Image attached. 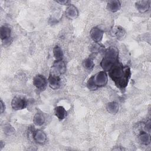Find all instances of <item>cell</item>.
I'll list each match as a JSON object with an SVG mask.
<instances>
[{
	"label": "cell",
	"mask_w": 151,
	"mask_h": 151,
	"mask_svg": "<svg viewBox=\"0 0 151 151\" xmlns=\"http://www.w3.org/2000/svg\"><path fill=\"white\" fill-rule=\"evenodd\" d=\"M54 113L55 116L60 120L64 119L67 114V111L64 107L58 106L55 107Z\"/></svg>",
	"instance_id": "cell-15"
},
{
	"label": "cell",
	"mask_w": 151,
	"mask_h": 151,
	"mask_svg": "<svg viewBox=\"0 0 151 151\" xmlns=\"http://www.w3.org/2000/svg\"><path fill=\"white\" fill-rule=\"evenodd\" d=\"M32 136L34 141L40 145L44 144L47 140V135L42 130H35L33 132Z\"/></svg>",
	"instance_id": "cell-6"
},
{
	"label": "cell",
	"mask_w": 151,
	"mask_h": 151,
	"mask_svg": "<svg viewBox=\"0 0 151 151\" xmlns=\"http://www.w3.org/2000/svg\"><path fill=\"white\" fill-rule=\"evenodd\" d=\"M49 22H50V24H57V21L55 19V18H52L51 19H50Z\"/></svg>",
	"instance_id": "cell-25"
},
{
	"label": "cell",
	"mask_w": 151,
	"mask_h": 151,
	"mask_svg": "<svg viewBox=\"0 0 151 151\" xmlns=\"http://www.w3.org/2000/svg\"><path fill=\"white\" fill-rule=\"evenodd\" d=\"M103 34V31L97 27L93 28L90 32L91 38L96 42H99L101 41Z\"/></svg>",
	"instance_id": "cell-8"
},
{
	"label": "cell",
	"mask_w": 151,
	"mask_h": 151,
	"mask_svg": "<svg viewBox=\"0 0 151 151\" xmlns=\"http://www.w3.org/2000/svg\"><path fill=\"white\" fill-rule=\"evenodd\" d=\"M121 8V4L119 1L112 0L109 1L107 4V9L112 12H116L118 11Z\"/></svg>",
	"instance_id": "cell-13"
},
{
	"label": "cell",
	"mask_w": 151,
	"mask_h": 151,
	"mask_svg": "<svg viewBox=\"0 0 151 151\" xmlns=\"http://www.w3.org/2000/svg\"><path fill=\"white\" fill-rule=\"evenodd\" d=\"M139 140L144 145H148L150 143V134L147 132L141 130L139 132Z\"/></svg>",
	"instance_id": "cell-14"
},
{
	"label": "cell",
	"mask_w": 151,
	"mask_h": 151,
	"mask_svg": "<svg viewBox=\"0 0 151 151\" xmlns=\"http://www.w3.org/2000/svg\"><path fill=\"white\" fill-rule=\"evenodd\" d=\"M4 133L8 135H11L15 133L14 128L11 124H9L5 125L4 127Z\"/></svg>",
	"instance_id": "cell-21"
},
{
	"label": "cell",
	"mask_w": 151,
	"mask_h": 151,
	"mask_svg": "<svg viewBox=\"0 0 151 151\" xmlns=\"http://www.w3.org/2000/svg\"><path fill=\"white\" fill-rule=\"evenodd\" d=\"M45 121L44 116L41 113H37L33 118V122L35 125L37 126H42Z\"/></svg>",
	"instance_id": "cell-17"
},
{
	"label": "cell",
	"mask_w": 151,
	"mask_h": 151,
	"mask_svg": "<svg viewBox=\"0 0 151 151\" xmlns=\"http://www.w3.org/2000/svg\"><path fill=\"white\" fill-rule=\"evenodd\" d=\"M111 33L113 35L116 37L117 38H120L124 37L126 32L122 27L116 26L111 29Z\"/></svg>",
	"instance_id": "cell-18"
},
{
	"label": "cell",
	"mask_w": 151,
	"mask_h": 151,
	"mask_svg": "<svg viewBox=\"0 0 151 151\" xmlns=\"http://www.w3.org/2000/svg\"><path fill=\"white\" fill-rule=\"evenodd\" d=\"M83 65L84 66V67L88 70H92L94 66V63L93 62V60L92 58H88L87 59H86L85 60H84L83 63Z\"/></svg>",
	"instance_id": "cell-20"
},
{
	"label": "cell",
	"mask_w": 151,
	"mask_h": 151,
	"mask_svg": "<svg viewBox=\"0 0 151 151\" xmlns=\"http://www.w3.org/2000/svg\"><path fill=\"white\" fill-rule=\"evenodd\" d=\"M48 84L50 87L54 90L58 88L60 86V77H57L50 74V76L48 78Z\"/></svg>",
	"instance_id": "cell-12"
},
{
	"label": "cell",
	"mask_w": 151,
	"mask_h": 151,
	"mask_svg": "<svg viewBox=\"0 0 151 151\" xmlns=\"http://www.w3.org/2000/svg\"><path fill=\"white\" fill-rule=\"evenodd\" d=\"M119 51L114 47H110L104 52V56L101 61L100 65L104 71H109L113 65L118 62Z\"/></svg>",
	"instance_id": "cell-2"
},
{
	"label": "cell",
	"mask_w": 151,
	"mask_h": 151,
	"mask_svg": "<svg viewBox=\"0 0 151 151\" xmlns=\"http://www.w3.org/2000/svg\"><path fill=\"white\" fill-rule=\"evenodd\" d=\"M57 3L60 4H61V5H69L70 3V1H67V0H64V1H56Z\"/></svg>",
	"instance_id": "cell-23"
},
{
	"label": "cell",
	"mask_w": 151,
	"mask_h": 151,
	"mask_svg": "<svg viewBox=\"0 0 151 151\" xmlns=\"http://www.w3.org/2000/svg\"><path fill=\"white\" fill-rule=\"evenodd\" d=\"M109 72L110 77L119 88L123 89L127 86L131 74L128 66H124L118 61Z\"/></svg>",
	"instance_id": "cell-1"
},
{
	"label": "cell",
	"mask_w": 151,
	"mask_h": 151,
	"mask_svg": "<svg viewBox=\"0 0 151 151\" xmlns=\"http://www.w3.org/2000/svg\"><path fill=\"white\" fill-rule=\"evenodd\" d=\"M33 84L37 88H43L47 84V80L42 75H36L33 78Z\"/></svg>",
	"instance_id": "cell-9"
},
{
	"label": "cell",
	"mask_w": 151,
	"mask_h": 151,
	"mask_svg": "<svg viewBox=\"0 0 151 151\" xmlns=\"http://www.w3.org/2000/svg\"><path fill=\"white\" fill-rule=\"evenodd\" d=\"M150 3V1H139L136 2L135 6L138 11L145 13L149 10Z\"/></svg>",
	"instance_id": "cell-10"
},
{
	"label": "cell",
	"mask_w": 151,
	"mask_h": 151,
	"mask_svg": "<svg viewBox=\"0 0 151 151\" xmlns=\"http://www.w3.org/2000/svg\"><path fill=\"white\" fill-rule=\"evenodd\" d=\"M27 106V101L23 97L15 96L11 101V106L15 110H19L24 109Z\"/></svg>",
	"instance_id": "cell-5"
},
{
	"label": "cell",
	"mask_w": 151,
	"mask_h": 151,
	"mask_svg": "<svg viewBox=\"0 0 151 151\" xmlns=\"http://www.w3.org/2000/svg\"><path fill=\"white\" fill-rule=\"evenodd\" d=\"M106 109L111 114H116L119 109V105L115 101H111L107 104Z\"/></svg>",
	"instance_id": "cell-16"
},
{
	"label": "cell",
	"mask_w": 151,
	"mask_h": 151,
	"mask_svg": "<svg viewBox=\"0 0 151 151\" xmlns=\"http://www.w3.org/2000/svg\"><path fill=\"white\" fill-rule=\"evenodd\" d=\"M65 71L66 66L64 61L62 60H55L51 67L50 74L57 77H60L61 75L64 74Z\"/></svg>",
	"instance_id": "cell-4"
},
{
	"label": "cell",
	"mask_w": 151,
	"mask_h": 151,
	"mask_svg": "<svg viewBox=\"0 0 151 151\" xmlns=\"http://www.w3.org/2000/svg\"><path fill=\"white\" fill-rule=\"evenodd\" d=\"M65 14L67 18L73 19L78 17V11L76 6L73 4H70L65 11Z\"/></svg>",
	"instance_id": "cell-7"
},
{
	"label": "cell",
	"mask_w": 151,
	"mask_h": 151,
	"mask_svg": "<svg viewBox=\"0 0 151 151\" xmlns=\"http://www.w3.org/2000/svg\"><path fill=\"white\" fill-rule=\"evenodd\" d=\"M52 51H53L54 57L56 60H61L63 59V52L61 48L59 46L55 45Z\"/></svg>",
	"instance_id": "cell-19"
},
{
	"label": "cell",
	"mask_w": 151,
	"mask_h": 151,
	"mask_svg": "<svg viewBox=\"0 0 151 151\" xmlns=\"http://www.w3.org/2000/svg\"><path fill=\"white\" fill-rule=\"evenodd\" d=\"M103 48V47L102 45H101L100 44H99L97 43H96L91 47V51L93 53H97V52L101 51L102 50Z\"/></svg>",
	"instance_id": "cell-22"
},
{
	"label": "cell",
	"mask_w": 151,
	"mask_h": 151,
	"mask_svg": "<svg viewBox=\"0 0 151 151\" xmlns=\"http://www.w3.org/2000/svg\"><path fill=\"white\" fill-rule=\"evenodd\" d=\"M11 28L6 25H3L0 28V37L3 41H7L11 37Z\"/></svg>",
	"instance_id": "cell-11"
},
{
	"label": "cell",
	"mask_w": 151,
	"mask_h": 151,
	"mask_svg": "<svg viewBox=\"0 0 151 151\" xmlns=\"http://www.w3.org/2000/svg\"><path fill=\"white\" fill-rule=\"evenodd\" d=\"M108 81V76L106 71H101L93 76L87 82V87L90 90H96L98 87L106 86Z\"/></svg>",
	"instance_id": "cell-3"
},
{
	"label": "cell",
	"mask_w": 151,
	"mask_h": 151,
	"mask_svg": "<svg viewBox=\"0 0 151 151\" xmlns=\"http://www.w3.org/2000/svg\"><path fill=\"white\" fill-rule=\"evenodd\" d=\"M0 104H1V113H2L5 110V105L4 103L2 101V100H1Z\"/></svg>",
	"instance_id": "cell-24"
}]
</instances>
